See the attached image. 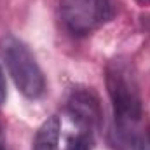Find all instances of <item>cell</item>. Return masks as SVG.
I'll return each instance as SVG.
<instances>
[{
	"mask_svg": "<svg viewBox=\"0 0 150 150\" xmlns=\"http://www.w3.org/2000/svg\"><path fill=\"white\" fill-rule=\"evenodd\" d=\"M107 89L113 105L115 126L136 127L142 117V98L134 67L127 58H113L107 65Z\"/></svg>",
	"mask_w": 150,
	"mask_h": 150,
	"instance_id": "cell-1",
	"label": "cell"
},
{
	"mask_svg": "<svg viewBox=\"0 0 150 150\" xmlns=\"http://www.w3.org/2000/svg\"><path fill=\"white\" fill-rule=\"evenodd\" d=\"M0 52L16 87L30 100L42 96L45 89L44 74L28 45L19 38L7 35L0 42Z\"/></svg>",
	"mask_w": 150,
	"mask_h": 150,
	"instance_id": "cell-2",
	"label": "cell"
},
{
	"mask_svg": "<svg viewBox=\"0 0 150 150\" xmlns=\"http://www.w3.org/2000/svg\"><path fill=\"white\" fill-rule=\"evenodd\" d=\"M59 11L65 26L75 35H86L113 14L112 0H59Z\"/></svg>",
	"mask_w": 150,
	"mask_h": 150,
	"instance_id": "cell-3",
	"label": "cell"
},
{
	"mask_svg": "<svg viewBox=\"0 0 150 150\" xmlns=\"http://www.w3.org/2000/svg\"><path fill=\"white\" fill-rule=\"evenodd\" d=\"M68 115L79 131L93 134L101 122V107L98 96L89 89H75L68 98Z\"/></svg>",
	"mask_w": 150,
	"mask_h": 150,
	"instance_id": "cell-4",
	"label": "cell"
},
{
	"mask_svg": "<svg viewBox=\"0 0 150 150\" xmlns=\"http://www.w3.org/2000/svg\"><path fill=\"white\" fill-rule=\"evenodd\" d=\"M59 129H61V124L56 115L45 119L42 126L37 129V134L33 140V150H58Z\"/></svg>",
	"mask_w": 150,
	"mask_h": 150,
	"instance_id": "cell-5",
	"label": "cell"
},
{
	"mask_svg": "<svg viewBox=\"0 0 150 150\" xmlns=\"http://www.w3.org/2000/svg\"><path fill=\"white\" fill-rule=\"evenodd\" d=\"M113 147L115 150H150L145 140L136 133V127H120L113 129Z\"/></svg>",
	"mask_w": 150,
	"mask_h": 150,
	"instance_id": "cell-6",
	"label": "cell"
},
{
	"mask_svg": "<svg viewBox=\"0 0 150 150\" xmlns=\"http://www.w3.org/2000/svg\"><path fill=\"white\" fill-rule=\"evenodd\" d=\"M91 143H93L91 134L79 131L75 136L68 138V142H67V149L65 150H91Z\"/></svg>",
	"mask_w": 150,
	"mask_h": 150,
	"instance_id": "cell-7",
	"label": "cell"
},
{
	"mask_svg": "<svg viewBox=\"0 0 150 150\" xmlns=\"http://www.w3.org/2000/svg\"><path fill=\"white\" fill-rule=\"evenodd\" d=\"M5 101V79L2 74V68H0V105Z\"/></svg>",
	"mask_w": 150,
	"mask_h": 150,
	"instance_id": "cell-8",
	"label": "cell"
},
{
	"mask_svg": "<svg viewBox=\"0 0 150 150\" xmlns=\"http://www.w3.org/2000/svg\"><path fill=\"white\" fill-rule=\"evenodd\" d=\"M2 145H4V134H2V127H0V150H2Z\"/></svg>",
	"mask_w": 150,
	"mask_h": 150,
	"instance_id": "cell-9",
	"label": "cell"
},
{
	"mask_svg": "<svg viewBox=\"0 0 150 150\" xmlns=\"http://www.w3.org/2000/svg\"><path fill=\"white\" fill-rule=\"evenodd\" d=\"M136 2H140V4H150V0H136Z\"/></svg>",
	"mask_w": 150,
	"mask_h": 150,
	"instance_id": "cell-10",
	"label": "cell"
}]
</instances>
